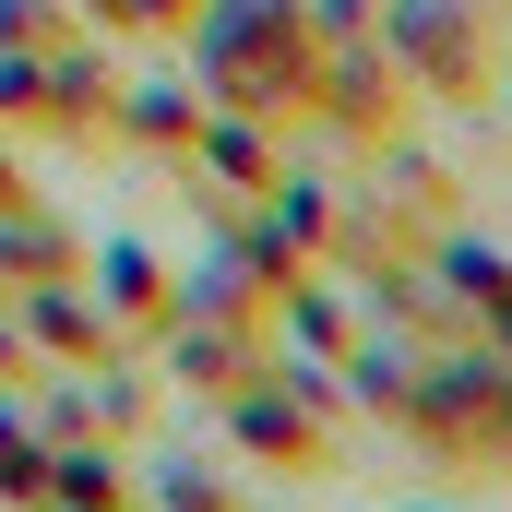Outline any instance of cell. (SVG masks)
Returning a JSON list of instances; mask_svg holds the SVG:
<instances>
[{"mask_svg": "<svg viewBox=\"0 0 512 512\" xmlns=\"http://www.w3.org/2000/svg\"><path fill=\"white\" fill-rule=\"evenodd\" d=\"M393 36H405V60H417V72H441V84H465V72H477V36H465V12H453V0H405V12H393Z\"/></svg>", "mask_w": 512, "mask_h": 512, "instance_id": "obj_1", "label": "cell"}, {"mask_svg": "<svg viewBox=\"0 0 512 512\" xmlns=\"http://www.w3.org/2000/svg\"><path fill=\"white\" fill-rule=\"evenodd\" d=\"M215 167L227 179H262V131H215Z\"/></svg>", "mask_w": 512, "mask_h": 512, "instance_id": "obj_2", "label": "cell"}, {"mask_svg": "<svg viewBox=\"0 0 512 512\" xmlns=\"http://www.w3.org/2000/svg\"><path fill=\"white\" fill-rule=\"evenodd\" d=\"M477 429H489V441H512V370H489V393H477Z\"/></svg>", "mask_w": 512, "mask_h": 512, "instance_id": "obj_3", "label": "cell"}]
</instances>
